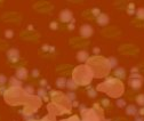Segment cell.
Instances as JSON below:
<instances>
[{"instance_id":"obj_1","label":"cell","mask_w":144,"mask_h":121,"mask_svg":"<svg viewBox=\"0 0 144 121\" xmlns=\"http://www.w3.org/2000/svg\"><path fill=\"white\" fill-rule=\"evenodd\" d=\"M96 90L103 91V93L109 94V96L118 98V97H120L123 93V85H122L121 81H119V80L110 78V79L106 80L105 82L100 83V85L96 87Z\"/></svg>"},{"instance_id":"obj_2","label":"cell","mask_w":144,"mask_h":121,"mask_svg":"<svg viewBox=\"0 0 144 121\" xmlns=\"http://www.w3.org/2000/svg\"><path fill=\"white\" fill-rule=\"evenodd\" d=\"M80 36L83 37V38H89L90 36H93L94 34V29L91 25L89 24H83L80 26Z\"/></svg>"},{"instance_id":"obj_3","label":"cell","mask_w":144,"mask_h":121,"mask_svg":"<svg viewBox=\"0 0 144 121\" xmlns=\"http://www.w3.org/2000/svg\"><path fill=\"white\" fill-rule=\"evenodd\" d=\"M60 19L63 23H69L71 19H73V15H72L71 10L69 9H63L61 13H60Z\"/></svg>"},{"instance_id":"obj_4","label":"cell","mask_w":144,"mask_h":121,"mask_svg":"<svg viewBox=\"0 0 144 121\" xmlns=\"http://www.w3.org/2000/svg\"><path fill=\"white\" fill-rule=\"evenodd\" d=\"M7 57L11 63H15L19 59V51L17 49H9L7 51Z\"/></svg>"},{"instance_id":"obj_5","label":"cell","mask_w":144,"mask_h":121,"mask_svg":"<svg viewBox=\"0 0 144 121\" xmlns=\"http://www.w3.org/2000/svg\"><path fill=\"white\" fill-rule=\"evenodd\" d=\"M109 22H110V18H109L108 15H105V14H100V15L97 16V24H99L100 26H105V25L109 24Z\"/></svg>"},{"instance_id":"obj_6","label":"cell","mask_w":144,"mask_h":121,"mask_svg":"<svg viewBox=\"0 0 144 121\" xmlns=\"http://www.w3.org/2000/svg\"><path fill=\"white\" fill-rule=\"evenodd\" d=\"M142 78H140V79H129V86H130L133 89H135V90H139V89L142 87Z\"/></svg>"},{"instance_id":"obj_7","label":"cell","mask_w":144,"mask_h":121,"mask_svg":"<svg viewBox=\"0 0 144 121\" xmlns=\"http://www.w3.org/2000/svg\"><path fill=\"white\" fill-rule=\"evenodd\" d=\"M15 76H16V78H17L18 80L27 79V77H28V70H27V69H24V68H19V69H17Z\"/></svg>"},{"instance_id":"obj_8","label":"cell","mask_w":144,"mask_h":121,"mask_svg":"<svg viewBox=\"0 0 144 121\" xmlns=\"http://www.w3.org/2000/svg\"><path fill=\"white\" fill-rule=\"evenodd\" d=\"M89 58V54L87 53L86 50H80V51H78V54H77V59L79 60V62H86V60H88Z\"/></svg>"},{"instance_id":"obj_9","label":"cell","mask_w":144,"mask_h":121,"mask_svg":"<svg viewBox=\"0 0 144 121\" xmlns=\"http://www.w3.org/2000/svg\"><path fill=\"white\" fill-rule=\"evenodd\" d=\"M139 110L136 109V106L133 105V104H129L126 106V113L128 114V116H136Z\"/></svg>"},{"instance_id":"obj_10","label":"cell","mask_w":144,"mask_h":121,"mask_svg":"<svg viewBox=\"0 0 144 121\" xmlns=\"http://www.w3.org/2000/svg\"><path fill=\"white\" fill-rule=\"evenodd\" d=\"M67 81H68V80L65 79L64 77H61V78H58V79L56 80V86L58 88H61V89L65 88V87H67Z\"/></svg>"},{"instance_id":"obj_11","label":"cell","mask_w":144,"mask_h":121,"mask_svg":"<svg viewBox=\"0 0 144 121\" xmlns=\"http://www.w3.org/2000/svg\"><path fill=\"white\" fill-rule=\"evenodd\" d=\"M114 76L118 77V78H120V79H123V78L126 77V71H125V69H122V68H117L116 71H114Z\"/></svg>"},{"instance_id":"obj_12","label":"cell","mask_w":144,"mask_h":121,"mask_svg":"<svg viewBox=\"0 0 144 121\" xmlns=\"http://www.w3.org/2000/svg\"><path fill=\"white\" fill-rule=\"evenodd\" d=\"M10 85L13 86V87H16V88H21V86H22V82H21V80H18L16 77H13V78H10Z\"/></svg>"},{"instance_id":"obj_13","label":"cell","mask_w":144,"mask_h":121,"mask_svg":"<svg viewBox=\"0 0 144 121\" xmlns=\"http://www.w3.org/2000/svg\"><path fill=\"white\" fill-rule=\"evenodd\" d=\"M67 87L70 89V90H74V89H77L78 86H77V83L73 79H69L67 81Z\"/></svg>"},{"instance_id":"obj_14","label":"cell","mask_w":144,"mask_h":121,"mask_svg":"<svg viewBox=\"0 0 144 121\" xmlns=\"http://www.w3.org/2000/svg\"><path fill=\"white\" fill-rule=\"evenodd\" d=\"M135 14H136V17L140 19H144V8H137L136 10H135Z\"/></svg>"},{"instance_id":"obj_15","label":"cell","mask_w":144,"mask_h":121,"mask_svg":"<svg viewBox=\"0 0 144 121\" xmlns=\"http://www.w3.org/2000/svg\"><path fill=\"white\" fill-rule=\"evenodd\" d=\"M108 63H109V65H110V69L111 68H117V65H118V62H117V59L114 58V57H110V58H108Z\"/></svg>"},{"instance_id":"obj_16","label":"cell","mask_w":144,"mask_h":121,"mask_svg":"<svg viewBox=\"0 0 144 121\" xmlns=\"http://www.w3.org/2000/svg\"><path fill=\"white\" fill-rule=\"evenodd\" d=\"M136 103L141 106H144V94H141L136 97Z\"/></svg>"},{"instance_id":"obj_17","label":"cell","mask_w":144,"mask_h":121,"mask_svg":"<svg viewBox=\"0 0 144 121\" xmlns=\"http://www.w3.org/2000/svg\"><path fill=\"white\" fill-rule=\"evenodd\" d=\"M24 91L29 95V96H32L33 93H34V89H33L32 86H27V87H25V89H24Z\"/></svg>"},{"instance_id":"obj_18","label":"cell","mask_w":144,"mask_h":121,"mask_svg":"<svg viewBox=\"0 0 144 121\" xmlns=\"http://www.w3.org/2000/svg\"><path fill=\"white\" fill-rule=\"evenodd\" d=\"M67 98H68V100H76V94L73 93V91H70L69 94H67Z\"/></svg>"},{"instance_id":"obj_19","label":"cell","mask_w":144,"mask_h":121,"mask_svg":"<svg viewBox=\"0 0 144 121\" xmlns=\"http://www.w3.org/2000/svg\"><path fill=\"white\" fill-rule=\"evenodd\" d=\"M5 37H6V38H8V39L13 38V37H14V31L13 30H6L5 31Z\"/></svg>"},{"instance_id":"obj_20","label":"cell","mask_w":144,"mask_h":121,"mask_svg":"<svg viewBox=\"0 0 144 121\" xmlns=\"http://www.w3.org/2000/svg\"><path fill=\"white\" fill-rule=\"evenodd\" d=\"M117 106H118V107H120V109L126 107V102L123 99H118L117 100Z\"/></svg>"},{"instance_id":"obj_21","label":"cell","mask_w":144,"mask_h":121,"mask_svg":"<svg viewBox=\"0 0 144 121\" xmlns=\"http://www.w3.org/2000/svg\"><path fill=\"white\" fill-rule=\"evenodd\" d=\"M88 94H89V97H91V98H95V97H96V91H95L91 87L90 88L88 87Z\"/></svg>"},{"instance_id":"obj_22","label":"cell","mask_w":144,"mask_h":121,"mask_svg":"<svg viewBox=\"0 0 144 121\" xmlns=\"http://www.w3.org/2000/svg\"><path fill=\"white\" fill-rule=\"evenodd\" d=\"M134 4H130L129 5V7H128V10H127V13L129 14V15H133V14H135V10H134Z\"/></svg>"},{"instance_id":"obj_23","label":"cell","mask_w":144,"mask_h":121,"mask_svg":"<svg viewBox=\"0 0 144 121\" xmlns=\"http://www.w3.org/2000/svg\"><path fill=\"white\" fill-rule=\"evenodd\" d=\"M7 82V78L5 74H0V85H5Z\"/></svg>"},{"instance_id":"obj_24","label":"cell","mask_w":144,"mask_h":121,"mask_svg":"<svg viewBox=\"0 0 144 121\" xmlns=\"http://www.w3.org/2000/svg\"><path fill=\"white\" fill-rule=\"evenodd\" d=\"M38 95H39V96H41V97H46V95H47V94H46V90L44 88H40L38 90Z\"/></svg>"},{"instance_id":"obj_25","label":"cell","mask_w":144,"mask_h":121,"mask_svg":"<svg viewBox=\"0 0 144 121\" xmlns=\"http://www.w3.org/2000/svg\"><path fill=\"white\" fill-rule=\"evenodd\" d=\"M142 78V76L139 73H130V79H140Z\"/></svg>"},{"instance_id":"obj_26","label":"cell","mask_w":144,"mask_h":121,"mask_svg":"<svg viewBox=\"0 0 144 121\" xmlns=\"http://www.w3.org/2000/svg\"><path fill=\"white\" fill-rule=\"evenodd\" d=\"M49 28L51 29V30H56V29H57V23L56 22H51L49 24Z\"/></svg>"},{"instance_id":"obj_27","label":"cell","mask_w":144,"mask_h":121,"mask_svg":"<svg viewBox=\"0 0 144 121\" xmlns=\"http://www.w3.org/2000/svg\"><path fill=\"white\" fill-rule=\"evenodd\" d=\"M93 14H94V15L97 17V16H99L100 14H101V11H100V9H99V8H94V9H93Z\"/></svg>"},{"instance_id":"obj_28","label":"cell","mask_w":144,"mask_h":121,"mask_svg":"<svg viewBox=\"0 0 144 121\" xmlns=\"http://www.w3.org/2000/svg\"><path fill=\"white\" fill-rule=\"evenodd\" d=\"M32 76L34 78L39 77V70H37V69H34V70H32Z\"/></svg>"},{"instance_id":"obj_29","label":"cell","mask_w":144,"mask_h":121,"mask_svg":"<svg viewBox=\"0 0 144 121\" xmlns=\"http://www.w3.org/2000/svg\"><path fill=\"white\" fill-rule=\"evenodd\" d=\"M137 72H139V68H132L130 73H137Z\"/></svg>"},{"instance_id":"obj_30","label":"cell","mask_w":144,"mask_h":121,"mask_svg":"<svg viewBox=\"0 0 144 121\" xmlns=\"http://www.w3.org/2000/svg\"><path fill=\"white\" fill-rule=\"evenodd\" d=\"M102 103H103V105H104V106H108L109 104H110L108 99H103V100H102Z\"/></svg>"},{"instance_id":"obj_31","label":"cell","mask_w":144,"mask_h":121,"mask_svg":"<svg viewBox=\"0 0 144 121\" xmlns=\"http://www.w3.org/2000/svg\"><path fill=\"white\" fill-rule=\"evenodd\" d=\"M137 113L141 114V116H144V106H143L142 109H141V110H139V112H137Z\"/></svg>"},{"instance_id":"obj_32","label":"cell","mask_w":144,"mask_h":121,"mask_svg":"<svg viewBox=\"0 0 144 121\" xmlns=\"http://www.w3.org/2000/svg\"><path fill=\"white\" fill-rule=\"evenodd\" d=\"M100 50H101V49H100L99 47H95L93 51H94V54H99V53H100Z\"/></svg>"},{"instance_id":"obj_33","label":"cell","mask_w":144,"mask_h":121,"mask_svg":"<svg viewBox=\"0 0 144 121\" xmlns=\"http://www.w3.org/2000/svg\"><path fill=\"white\" fill-rule=\"evenodd\" d=\"M135 121H144V118H142V117H136V118H135Z\"/></svg>"},{"instance_id":"obj_34","label":"cell","mask_w":144,"mask_h":121,"mask_svg":"<svg viewBox=\"0 0 144 121\" xmlns=\"http://www.w3.org/2000/svg\"><path fill=\"white\" fill-rule=\"evenodd\" d=\"M40 85H41V86H46V85H47V81H46V80H41V81H40Z\"/></svg>"},{"instance_id":"obj_35","label":"cell","mask_w":144,"mask_h":121,"mask_svg":"<svg viewBox=\"0 0 144 121\" xmlns=\"http://www.w3.org/2000/svg\"><path fill=\"white\" fill-rule=\"evenodd\" d=\"M48 48H49V46H48V45H46V46H42V49H44L45 51H47V50H48Z\"/></svg>"},{"instance_id":"obj_36","label":"cell","mask_w":144,"mask_h":121,"mask_svg":"<svg viewBox=\"0 0 144 121\" xmlns=\"http://www.w3.org/2000/svg\"><path fill=\"white\" fill-rule=\"evenodd\" d=\"M69 29H70V30H73V29H74V24H73V23H72V24H69Z\"/></svg>"},{"instance_id":"obj_37","label":"cell","mask_w":144,"mask_h":121,"mask_svg":"<svg viewBox=\"0 0 144 121\" xmlns=\"http://www.w3.org/2000/svg\"><path fill=\"white\" fill-rule=\"evenodd\" d=\"M49 51H50V53H54V51H55V48H54V47H49Z\"/></svg>"},{"instance_id":"obj_38","label":"cell","mask_w":144,"mask_h":121,"mask_svg":"<svg viewBox=\"0 0 144 121\" xmlns=\"http://www.w3.org/2000/svg\"><path fill=\"white\" fill-rule=\"evenodd\" d=\"M72 105H73L74 107H77V106H78V102H77V100H73V104H72Z\"/></svg>"}]
</instances>
